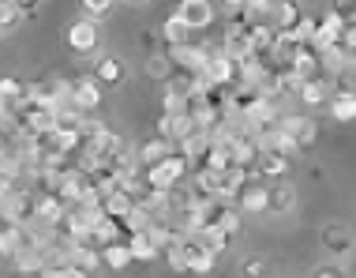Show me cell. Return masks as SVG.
<instances>
[{
	"instance_id": "obj_1",
	"label": "cell",
	"mask_w": 356,
	"mask_h": 278,
	"mask_svg": "<svg viewBox=\"0 0 356 278\" xmlns=\"http://www.w3.org/2000/svg\"><path fill=\"white\" fill-rule=\"evenodd\" d=\"M191 169H195V166H191V158L184 155V150H177V147H172L165 162H158L154 169H139V173L147 177V185H150L154 192H172V188L188 185Z\"/></svg>"
},
{
	"instance_id": "obj_2",
	"label": "cell",
	"mask_w": 356,
	"mask_h": 278,
	"mask_svg": "<svg viewBox=\"0 0 356 278\" xmlns=\"http://www.w3.org/2000/svg\"><path fill=\"white\" fill-rule=\"evenodd\" d=\"M203 79H207V83H214V87H221V91H236V87H244V75H240V61L225 56L221 49L210 53Z\"/></svg>"
},
{
	"instance_id": "obj_3",
	"label": "cell",
	"mask_w": 356,
	"mask_h": 278,
	"mask_svg": "<svg viewBox=\"0 0 356 278\" xmlns=\"http://www.w3.org/2000/svg\"><path fill=\"white\" fill-rule=\"evenodd\" d=\"M0 218H4L8 226H31L34 222V188H31V180H23V185L0 203Z\"/></svg>"
},
{
	"instance_id": "obj_4",
	"label": "cell",
	"mask_w": 356,
	"mask_h": 278,
	"mask_svg": "<svg viewBox=\"0 0 356 278\" xmlns=\"http://www.w3.org/2000/svg\"><path fill=\"white\" fill-rule=\"evenodd\" d=\"M177 248H180V256H184V263H188V275H210L218 267V256L210 252L195 233H180Z\"/></svg>"
},
{
	"instance_id": "obj_5",
	"label": "cell",
	"mask_w": 356,
	"mask_h": 278,
	"mask_svg": "<svg viewBox=\"0 0 356 278\" xmlns=\"http://www.w3.org/2000/svg\"><path fill=\"white\" fill-rule=\"evenodd\" d=\"M277 128L285 132L289 139L296 143V150H312L315 147V136H319V128H315V121L312 117H304V113H285L282 109V117H277Z\"/></svg>"
},
{
	"instance_id": "obj_6",
	"label": "cell",
	"mask_w": 356,
	"mask_h": 278,
	"mask_svg": "<svg viewBox=\"0 0 356 278\" xmlns=\"http://www.w3.org/2000/svg\"><path fill=\"white\" fill-rule=\"evenodd\" d=\"M195 132H203V128H199V121L191 117V113H161L158 117V139L172 143V147H180V143L188 136H195Z\"/></svg>"
},
{
	"instance_id": "obj_7",
	"label": "cell",
	"mask_w": 356,
	"mask_h": 278,
	"mask_svg": "<svg viewBox=\"0 0 356 278\" xmlns=\"http://www.w3.org/2000/svg\"><path fill=\"white\" fill-rule=\"evenodd\" d=\"M326 105H330V117L338 124H353L356 121V87L349 79H334Z\"/></svg>"
},
{
	"instance_id": "obj_8",
	"label": "cell",
	"mask_w": 356,
	"mask_h": 278,
	"mask_svg": "<svg viewBox=\"0 0 356 278\" xmlns=\"http://www.w3.org/2000/svg\"><path fill=\"white\" fill-rule=\"evenodd\" d=\"M172 12L180 15V23H184L191 34H195V31H210V26H214V19H218V12H214V4H210V0H180Z\"/></svg>"
},
{
	"instance_id": "obj_9",
	"label": "cell",
	"mask_w": 356,
	"mask_h": 278,
	"mask_svg": "<svg viewBox=\"0 0 356 278\" xmlns=\"http://www.w3.org/2000/svg\"><path fill=\"white\" fill-rule=\"evenodd\" d=\"M319 245L330 252V260H345V256H353V248H356V237H353V229L349 226H341V222H326L319 229Z\"/></svg>"
},
{
	"instance_id": "obj_10",
	"label": "cell",
	"mask_w": 356,
	"mask_h": 278,
	"mask_svg": "<svg viewBox=\"0 0 356 278\" xmlns=\"http://www.w3.org/2000/svg\"><path fill=\"white\" fill-rule=\"evenodd\" d=\"M233 203H236L240 215H263V210H266V180L248 177L244 185H240V192H236Z\"/></svg>"
},
{
	"instance_id": "obj_11",
	"label": "cell",
	"mask_w": 356,
	"mask_h": 278,
	"mask_svg": "<svg viewBox=\"0 0 356 278\" xmlns=\"http://www.w3.org/2000/svg\"><path fill=\"white\" fill-rule=\"evenodd\" d=\"M68 49L79 53V56L98 49V23H94V19L83 15V19H75V23L68 26Z\"/></svg>"
},
{
	"instance_id": "obj_12",
	"label": "cell",
	"mask_w": 356,
	"mask_h": 278,
	"mask_svg": "<svg viewBox=\"0 0 356 278\" xmlns=\"http://www.w3.org/2000/svg\"><path fill=\"white\" fill-rule=\"evenodd\" d=\"M68 83H72V102L79 113H90L102 105V83L94 79V75H75Z\"/></svg>"
},
{
	"instance_id": "obj_13",
	"label": "cell",
	"mask_w": 356,
	"mask_h": 278,
	"mask_svg": "<svg viewBox=\"0 0 356 278\" xmlns=\"http://www.w3.org/2000/svg\"><path fill=\"white\" fill-rule=\"evenodd\" d=\"M0 102H4L8 109V121L19 117L26 105V79H19V75H0Z\"/></svg>"
},
{
	"instance_id": "obj_14",
	"label": "cell",
	"mask_w": 356,
	"mask_h": 278,
	"mask_svg": "<svg viewBox=\"0 0 356 278\" xmlns=\"http://www.w3.org/2000/svg\"><path fill=\"white\" fill-rule=\"evenodd\" d=\"M94 79H98L102 87H124V83H128V64H124L120 56H98Z\"/></svg>"
},
{
	"instance_id": "obj_15",
	"label": "cell",
	"mask_w": 356,
	"mask_h": 278,
	"mask_svg": "<svg viewBox=\"0 0 356 278\" xmlns=\"http://www.w3.org/2000/svg\"><path fill=\"white\" fill-rule=\"evenodd\" d=\"M64 210H68V203H64V199L56 196V192H38V188H34V218H38V222L56 226Z\"/></svg>"
},
{
	"instance_id": "obj_16",
	"label": "cell",
	"mask_w": 356,
	"mask_h": 278,
	"mask_svg": "<svg viewBox=\"0 0 356 278\" xmlns=\"http://www.w3.org/2000/svg\"><path fill=\"white\" fill-rule=\"evenodd\" d=\"M300 19H304L300 0H274V8H270V26L274 31H296Z\"/></svg>"
},
{
	"instance_id": "obj_17",
	"label": "cell",
	"mask_w": 356,
	"mask_h": 278,
	"mask_svg": "<svg viewBox=\"0 0 356 278\" xmlns=\"http://www.w3.org/2000/svg\"><path fill=\"white\" fill-rule=\"evenodd\" d=\"M341 19H334L330 12L326 15H319L315 19V31H312V45L315 49H334V45H338V38H341Z\"/></svg>"
},
{
	"instance_id": "obj_18",
	"label": "cell",
	"mask_w": 356,
	"mask_h": 278,
	"mask_svg": "<svg viewBox=\"0 0 356 278\" xmlns=\"http://www.w3.org/2000/svg\"><path fill=\"white\" fill-rule=\"evenodd\" d=\"M289 162L293 158L277 155V150H263V155H259V166H255V177L266 180V185H274V180H282L289 173Z\"/></svg>"
},
{
	"instance_id": "obj_19",
	"label": "cell",
	"mask_w": 356,
	"mask_h": 278,
	"mask_svg": "<svg viewBox=\"0 0 356 278\" xmlns=\"http://www.w3.org/2000/svg\"><path fill=\"white\" fill-rule=\"evenodd\" d=\"M293 207H296V188L293 185H285V180L266 185V210H270V215H289Z\"/></svg>"
},
{
	"instance_id": "obj_20",
	"label": "cell",
	"mask_w": 356,
	"mask_h": 278,
	"mask_svg": "<svg viewBox=\"0 0 356 278\" xmlns=\"http://www.w3.org/2000/svg\"><path fill=\"white\" fill-rule=\"evenodd\" d=\"M169 150H172V143L154 136V139H147V143H139V147H136V166L139 169H154L158 162L169 158Z\"/></svg>"
},
{
	"instance_id": "obj_21",
	"label": "cell",
	"mask_w": 356,
	"mask_h": 278,
	"mask_svg": "<svg viewBox=\"0 0 356 278\" xmlns=\"http://www.w3.org/2000/svg\"><path fill=\"white\" fill-rule=\"evenodd\" d=\"M293 98L307 105V109H315V105H326V98H330V79H304L300 87L293 91Z\"/></svg>"
},
{
	"instance_id": "obj_22",
	"label": "cell",
	"mask_w": 356,
	"mask_h": 278,
	"mask_svg": "<svg viewBox=\"0 0 356 278\" xmlns=\"http://www.w3.org/2000/svg\"><path fill=\"white\" fill-rule=\"evenodd\" d=\"M102 210L109 218H131V210H136V199L124 192V185H117L113 192H105L102 196Z\"/></svg>"
},
{
	"instance_id": "obj_23",
	"label": "cell",
	"mask_w": 356,
	"mask_h": 278,
	"mask_svg": "<svg viewBox=\"0 0 356 278\" xmlns=\"http://www.w3.org/2000/svg\"><path fill=\"white\" fill-rule=\"evenodd\" d=\"M128 252H131V260L136 263H154V260H161V248L150 241L143 229H136V233L128 237Z\"/></svg>"
},
{
	"instance_id": "obj_24",
	"label": "cell",
	"mask_w": 356,
	"mask_h": 278,
	"mask_svg": "<svg viewBox=\"0 0 356 278\" xmlns=\"http://www.w3.org/2000/svg\"><path fill=\"white\" fill-rule=\"evenodd\" d=\"M64 256H68L72 267H83L86 275H94L102 267V252H98V248H90V245H68V252H64Z\"/></svg>"
},
{
	"instance_id": "obj_25",
	"label": "cell",
	"mask_w": 356,
	"mask_h": 278,
	"mask_svg": "<svg viewBox=\"0 0 356 278\" xmlns=\"http://www.w3.org/2000/svg\"><path fill=\"white\" fill-rule=\"evenodd\" d=\"M158 34H161V42H165V49H169V45H184V42H191V31H188L184 23H180L177 12H169V19L161 23Z\"/></svg>"
},
{
	"instance_id": "obj_26",
	"label": "cell",
	"mask_w": 356,
	"mask_h": 278,
	"mask_svg": "<svg viewBox=\"0 0 356 278\" xmlns=\"http://www.w3.org/2000/svg\"><path fill=\"white\" fill-rule=\"evenodd\" d=\"M136 263L128 252V245H105L102 248V267H109V271H128V267Z\"/></svg>"
},
{
	"instance_id": "obj_27",
	"label": "cell",
	"mask_w": 356,
	"mask_h": 278,
	"mask_svg": "<svg viewBox=\"0 0 356 278\" xmlns=\"http://www.w3.org/2000/svg\"><path fill=\"white\" fill-rule=\"evenodd\" d=\"M199 241H203L207 248H210V252H214V256H225L229 252V248H233V241H236V237H229V233H221V229H214V226H203V229H199Z\"/></svg>"
},
{
	"instance_id": "obj_28",
	"label": "cell",
	"mask_w": 356,
	"mask_h": 278,
	"mask_svg": "<svg viewBox=\"0 0 356 278\" xmlns=\"http://www.w3.org/2000/svg\"><path fill=\"white\" fill-rule=\"evenodd\" d=\"M259 143H263V150H277V155H285V158H296V155H300V150H296V143L289 139L282 128H270Z\"/></svg>"
},
{
	"instance_id": "obj_29",
	"label": "cell",
	"mask_w": 356,
	"mask_h": 278,
	"mask_svg": "<svg viewBox=\"0 0 356 278\" xmlns=\"http://www.w3.org/2000/svg\"><path fill=\"white\" fill-rule=\"evenodd\" d=\"M240 278H270V260H263V256L240 260Z\"/></svg>"
},
{
	"instance_id": "obj_30",
	"label": "cell",
	"mask_w": 356,
	"mask_h": 278,
	"mask_svg": "<svg viewBox=\"0 0 356 278\" xmlns=\"http://www.w3.org/2000/svg\"><path fill=\"white\" fill-rule=\"evenodd\" d=\"M23 23V12L12 4V0H0V34H8V31H15V26Z\"/></svg>"
},
{
	"instance_id": "obj_31",
	"label": "cell",
	"mask_w": 356,
	"mask_h": 278,
	"mask_svg": "<svg viewBox=\"0 0 356 278\" xmlns=\"http://www.w3.org/2000/svg\"><path fill=\"white\" fill-rule=\"evenodd\" d=\"M334 49H341L349 61H356V19H349V23L341 26V38H338V45Z\"/></svg>"
},
{
	"instance_id": "obj_32",
	"label": "cell",
	"mask_w": 356,
	"mask_h": 278,
	"mask_svg": "<svg viewBox=\"0 0 356 278\" xmlns=\"http://www.w3.org/2000/svg\"><path fill=\"white\" fill-rule=\"evenodd\" d=\"M79 4H83V15L98 23V19H105L113 8H117V0H79Z\"/></svg>"
},
{
	"instance_id": "obj_33",
	"label": "cell",
	"mask_w": 356,
	"mask_h": 278,
	"mask_svg": "<svg viewBox=\"0 0 356 278\" xmlns=\"http://www.w3.org/2000/svg\"><path fill=\"white\" fill-rule=\"evenodd\" d=\"M147 75H154V79H165V83H169L172 64L165 61V53H154V56H150V61H147Z\"/></svg>"
},
{
	"instance_id": "obj_34",
	"label": "cell",
	"mask_w": 356,
	"mask_h": 278,
	"mask_svg": "<svg viewBox=\"0 0 356 278\" xmlns=\"http://www.w3.org/2000/svg\"><path fill=\"white\" fill-rule=\"evenodd\" d=\"M330 15L349 23V19H356V0H330Z\"/></svg>"
},
{
	"instance_id": "obj_35",
	"label": "cell",
	"mask_w": 356,
	"mask_h": 278,
	"mask_svg": "<svg viewBox=\"0 0 356 278\" xmlns=\"http://www.w3.org/2000/svg\"><path fill=\"white\" fill-rule=\"evenodd\" d=\"M139 42H143V49H147L150 56H154V53H165V49H161L165 42H161V34H158V31H143V34H139Z\"/></svg>"
},
{
	"instance_id": "obj_36",
	"label": "cell",
	"mask_w": 356,
	"mask_h": 278,
	"mask_svg": "<svg viewBox=\"0 0 356 278\" xmlns=\"http://www.w3.org/2000/svg\"><path fill=\"white\" fill-rule=\"evenodd\" d=\"M23 180H26V177H23ZM23 180H15V177H4V173H0V203H4V199L12 196V192H15L19 185H23Z\"/></svg>"
},
{
	"instance_id": "obj_37",
	"label": "cell",
	"mask_w": 356,
	"mask_h": 278,
	"mask_svg": "<svg viewBox=\"0 0 356 278\" xmlns=\"http://www.w3.org/2000/svg\"><path fill=\"white\" fill-rule=\"evenodd\" d=\"M312 278H345V275H341V267L326 263V267H315V275H312Z\"/></svg>"
},
{
	"instance_id": "obj_38",
	"label": "cell",
	"mask_w": 356,
	"mask_h": 278,
	"mask_svg": "<svg viewBox=\"0 0 356 278\" xmlns=\"http://www.w3.org/2000/svg\"><path fill=\"white\" fill-rule=\"evenodd\" d=\"M56 278H90V275H86L83 267H72V263H64L60 271H56Z\"/></svg>"
},
{
	"instance_id": "obj_39",
	"label": "cell",
	"mask_w": 356,
	"mask_h": 278,
	"mask_svg": "<svg viewBox=\"0 0 356 278\" xmlns=\"http://www.w3.org/2000/svg\"><path fill=\"white\" fill-rule=\"evenodd\" d=\"M12 4H15V8H19V12H23V15H34L42 0H12Z\"/></svg>"
},
{
	"instance_id": "obj_40",
	"label": "cell",
	"mask_w": 356,
	"mask_h": 278,
	"mask_svg": "<svg viewBox=\"0 0 356 278\" xmlns=\"http://www.w3.org/2000/svg\"><path fill=\"white\" fill-rule=\"evenodd\" d=\"M221 4H225V8H229V12H236V8H240V4H244V0H221Z\"/></svg>"
},
{
	"instance_id": "obj_41",
	"label": "cell",
	"mask_w": 356,
	"mask_h": 278,
	"mask_svg": "<svg viewBox=\"0 0 356 278\" xmlns=\"http://www.w3.org/2000/svg\"><path fill=\"white\" fill-rule=\"evenodd\" d=\"M0 121H8V109H4V102H0Z\"/></svg>"
},
{
	"instance_id": "obj_42",
	"label": "cell",
	"mask_w": 356,
	"mask_h": 278,
	"mask_svg": "<svg viewBox=\"0 0 356 278\" xmlns=\"http://www.w3.org/2000/svg\"><path fill=\"white\" fill-rule=\"evenodd\" d=\"M128 4H150V0H128Z\"/></svg>"
},
{
	"instance_id": "obj_43",
	"label": "cell",
	"mask_w": 356,
	"mask_h": 278,
	"mask_svg": "<svg viewBox=\"0 0 356 278\" xmlns=\"http://www.w3.org/2000/svg\"><path fill=\"white\" fill-rule=\"evenodd\" d=\"M353 278H356V267H353Z\"/></svg>"
}]
</instances>
